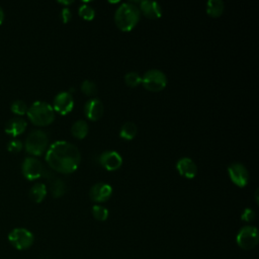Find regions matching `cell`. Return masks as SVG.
Returning a JSON list of instances; mask_svg holds the SVG:
<instances>
[{
	"label": "cell",
	"instance_id": "cell-1",
	"mask_svg": "<svg viewBox=\"0 0 259 259\" xmlns=\"http://www.w3.org/2000/svg\"><path fill=\"white\" fill-rule=\"evenodd\" d=\"M46 161L53 170L62 174H71L79 167L81 155L73 144L58 141L50 146L46 154Z\"/></svg>",
	"mask_w": 259,
	"mask_h": 259
},
{
	"label": "cell",
	"instance_id": "cell-2",
	"mask_svg": "<svg viewBox=\"0 0 259 259\" xmlns=\"http://www.w3.org/2000/svg\"><path fill=\"white\" fill-rule=\"evenodd\" d=\"M141 12L139 7L132 3H122L115 11L114 22L121 31H131L139 22Z\"/></svg>",
	"mask_w": 259,
	"mask_h": 259
},
{
	"label": "cell",
	"instance_id": "cell-3",
	"mask_svg": "<svg viewBox=\"0 0 259 259\" xmlns=\"http://www.w3.org/2000/svg\"><path fill=\"white\" fill-rule=\"evenodd\" d=\"M26 114L33 124L39 126L49 125L55 119V110L53 106L45 101L33 102Z\"/></svg>",
	"mask_w": 259,
	"mask_h": 259
},
{
	"label": "cell",
	"instance_id": "cell-4",
	"mask_svg": "<svg viewBox=\"0 0 259 259\" xmlns=\"http://www.w3.org/2000/svg\"><path fill=\"white\" fill-rule=\"evenodd\" d=\"M49 144L48 136L45 132L36 130L31 132L25 140V150L33 156H40L46 151Z\"/></svg>",
	"mask_w": 259,
	"mask_h": 259
},
{
	"label": "cell",
	"instance_id": "cell-5",
	"mask_svg": "<svg viewBox=\"0 0 259 259\" xmlns=\"http://www.w3.org/2000/svg\"><path fill=\"white\" fill-rule=\"evenodd\" d=\"M142 84L144 88L151 92L162 91L167 85L166 75L157 69L149 70L142 77Z\"/></svg>",
	"mask_w": 259,
	"mask_h": 259
},
{
	"label": "cell",
	"instance_id": "cell-6",
	"mask_svg": "<svg viewBox=\"0 0 259 259\" xmlns=\"http://www.w3.org/2000/svg\"><path fill=\"white\" fill-rule=\"evenodd\" d=\"M8 240L18 250L28 249L33 243V235L26 229L16 228L8 235Z\"/></svg>",
	"mask_w": 259,
	"mask_h": 259
},
{
	"label": "cell",
	"instance_id": "cell-7",
	"mask_svg": "<svg viewBox=\"0 0 259 259\" xmlns=\"http://www.w3.org/2000/svg\"><path fill=\"white\" fill-rule=\"evenodd\" d=\"M237 244L244 250L253 249L258 244V231L256 227L246 226L243 227L236 237Z\"/></svg>",
	"mask_w": 259,
	"mask_h": 259
},
{
	"label": "cell",
	"instance_id": "cell-8",
	"mask_svg": "<svg viewBox=\"0 0 259 259\" xmlns=\"http://www.w3.org/2000/svg\"><path fill=\"white\" fill-rule=\"evenodd\" d=\"M22 174L28 180H35L44 175V165L39 160L33 157H27L24 159L22 166Z\"/></svg>",
	"mask_w": 259,
	"mask_h": 259
},
{
	"label": "cell",
	"instance_id": "cell-9",
	"mask_svg": "<svg viewBox=\"0 0 259 259\" xmlns=\"http://www.w3.org/2000/svg\"><path fill=\"white\" fill-rule=\"evenodd\" d=\"M228 173L232 182L239 187H245L249 182V172L241 163H232L228 167Z\"/></svg>",
	"mask_w": 259,
	"mask_h": 259
},
{
	"label": "cell",
	"instance_id": "cell-10",
	"mask_svg": "<svg viewBox=\"0 0 259 259\" xmlns=\"http://www.w3.org/2000/svg\"><path fill=\"white\" fill-rule=\"evenodd\" d=\"M74 107V99L70 92L64 91L56 95L54 99V110L58 113L65 115L68 114Z\"/></svg>",
	"mask_w": 259,
	"mask_h": 259
},
{
	"label": "cell",
	"instance_id": "cell-11",
	"mask_svg": "<svg viewBox=\"0 0 259 259\" xmlns=\"http://www.w3.org/2000/svg\"><path fill=\"white\" fill-rule=\"evenodd\" d=\"M99 164L108 171H115L122 165V158L115 151H105L99 156Z\"/></svg>",
	"mask_w": 259,
	"mask_h": 259
},
{
	"label": "cell",
	"instance_id": "cell-12",
	"mask_svg": "<svg viewBox=\"0 0 259 259\" xmlns=\"http://www.w3.org/2000/svg\"><path fill=\"white\" fill-rule=\"evenodd\" d=\"M112 194V188L109 184L104 182L95 183L89 191L90 198L95 202L106 201Z\"/></svg>",
	"mask_w": 259,
	"mask_h": 259
},
{
	"label": "cell",
	"instance_id": "cell-13",
	"mask_svg": "<svg viewBox=\"0 0 259 259\" xmlns=\"http://www.w3.org/2000/svg\"><path fill=\"white\" fill-rule=\"evenodd\" d=\"M103 110H104L103 104L97 98L89 99L84 106V113L86 117L92 121L98 120L102 116Z\"/></svg>",
	"mask_w": 259,
	"mask_h": 259
},
{
	"label": "cell",
	"instance_id": "cell-14",
	"mask_svg": "<svg viewBox=\"0 0 259 259\" xmlns=\"http://www.w3.org/2000/svg\"><path fill=\"white\" fill-rule=\"evenodd\" d=\"M176 169L179 172V174L185 178L192 179L197 174V166L193 162L192 159L183 157L177 161Z\"/></svg>",
	"mask_w": 259,
	"mask_h": 259
},
{
	"label": "cell",
	"instance_id": "cell-15",
	"mask_svg": "<svg viewBox=\"0 0 259 259\" xmlns=\"http://www.w3.org/2000/svg\"><path fill=\"white\" fill-rule=\"evenodd\" d=\"M139 9L147 18L157 19L162 15V8L159 3L154 1H141L139 2Z\"/></svg>",
	"mask_w": 259,
	"mask_h": 259
},
{
	"label": "cell",
	"instance_id": "cell-16",
	"mask_svg": "<svg viewBox=\"0 0 259 259\" xmlns=\"http://www.w3.org/2000/svg\"><path fill=\"white\" fill-rule=\"evenodd\" d=\"M26 125L27 123L23 118L13 117L9 121H7V123L5 124V132L6 134L12 137H17L25 131Z\"/></svg>",
	"mask_w": 259,
	"mask_h": 259
},
{
	"label": "cell",
	"instance_id": "cell-17",
	"mask_svg": "<svg viewBox=\"0 0 259 259\" xmlns=\"http://www.w3.org/2000/svg\"><path fill=\"white\" fill-rule=\"evenodd\" d=\"M225 9V5L224 2L221 0H209L206 3V13L213 17H220Z\"/></svg>",
	"mask_w": 259,
	"mask_h": 259
},
{
	"label": "cell",
	"instance_id": "cell-18",
	"mask_svg": "<svg viewBox=\"0 0 259 259\" xmlns=\"http://www.w3.org/2000/svg\"><path fill=\"white\" fill-rule=\"evenodd\" d=\"M47 195V186L44 183H36L29 190V197L32 201L39 203Z\"/></svg>",
	"mask_w": 259,
	"mask_h": 259
},
{
	"label": "cell",
	"instance_id": "cell-19",
	"mask_svg": "<svg viewBox=\"0 0 259 259\" xmlns=\"http://www.w3.org/2000/svg\"><path fill=\"white\" fill-rule=\"evenodd\" d=\"M89 132L88 123L85 120H77L72 125V135L79 140L84 139Z\"/></svg>",
	"mask_w": 259,
	"mask_h": 259
},
{
	"label": "cell",
	"instance_id": "cell-20",
	"mask_svg": "<svg viewBox=\"0 0 259 259\" xmlns=\"http://www.w3.org/2000/svg\"><path fill=\"white\" fill-rule=\"evenodd\" d=\"M138 133V127L137 125L132 122V121H127L125 123L122 124V126L120 127V131H119V137L123 140H126V141H131L133 140L136 135Z\"/></svg>",
	"mask_w": 259,
	"mask_h": 259
},
{
	"label": "cell",
	"instance_id": "cell-21",
	"mask_svg": "<svg viewBox=\"0 0 259 259\" xmlns=\"http://www.w3.org/2000/svg\"><path fill=\"white\" fill-rule=\"evenodd\" d=\"M51 192L54 197H61L66 192V183L59 178H55L51 182Z\"/></svg>",
	"mask_w": 259,
	"mask_h": 259
},
{
	"label": "cell",
	"instance_id": "cell-22",
	"mask_svg": "<svg viewBox=\"0 0 259 259\" xmlns=\"http://www.w3.org/2000/svg\"><path fill=\"white\" fill-rule=\"evenodd\" d=\"M92 214L94 217V219H96L97 221H106L108 218V210L106 207L102 206V205H93L92 206Z\"/></svg>",
	"mask_w": 259,
	"mask_h": 259
},
{
	"label": "cell",
	"instance_id": "cell-23",
	"mask_svg": "<svg viewBox=\"0 0 259 259\" xmlns=\"http://www.w3.org/2000/svg\"><path fill=\"white\" fill-rule=\"evenodd\" d=\"M10 109L13 113L17 114V115H23L27 112L28 110V107L26 105V103L22 100H15L11 103V106H10Z\"/></svg>",
	"mask_w": 259,
	"mask_h": 259
},
{
	"label": "cell",
	"instance_id": "cell-24",
	"mask_svg": "<svg viewBox=\"0 0 259 259\" xmlns=\"http://www.w3.org/2000/svg\"><path fill=\"white\" fill-rule=\"evenodd\" d=\"M78 13L85 20H92L94 18V16H95V10L91 6H89L87 4L81 5L79 7Z\"/></svg>",
	"mask_w": 259,
	"mask_h": 259
},
{
	"label": "cell",
	"instance_id": "cell-25",
	"mask_svg": "<svg viewBox=\"0 0 259 259\" xmlns=\"http://www.w3.org/2000/svg\"><path fill=\"white\" fill-rule=\"evenodd\" d=\"M81 90L87 96H94L97 93V87L95 83L90 80H84L82 82Z\"/></svg>",
	"mask_w": 259,
	"mask_h": 259
},
{
	"label": "cell",
	"instance_id": "cell-26",
	"mask_svg": "<svg viewBox=\"0 0 259 259\" xmlns=\"http://www.w3.org/2000/svg\"><path fill=\"white\" fill-rule=\"evenodd\" d=\"M124 82L128 87H136L142 83V77L137 72H130L124 76Z\"/></svg>",
	"mask_w": 259,
	"mask_h": 259
},
{
	"label": "cell",
	"instance_id": "cell-27",
	"mask_svg": "<svg viewBox=\"0 0 259 259\" xmlns=\"http://www.w3.org/2000/svg\"><path fill=\"white\" fill-rule=\"evenodd\" d=\"M22 147H23L22 142L19 140H16V139L11 140L7 145V149L11 153H18L22 149Z\"/></svg>",
	"mask_w": 259,
	"mask_h": 259
},
{
	"label": "cell",
	"instance_id": "cell-28",
	"mask_svg": "<svg viewBox=\"0 0 259 259\" xmlns=\"http://www.w3.org/2000/svg\"><path fill=\"white\" fill-rule=\"evenodd\" d=\"M241 218H242V220L245 221V222H251V221H253V220L255 219V212H254V210L251 209V208H246V209L243 211Z\"/></svg>",
	"mask_w": 259,
	"mask_h": 259
},
{
	"label": "cell",
	"instance_id": "cell-29",
	"mask_svg": "<svg viewBox=\"0 0 259 259\" xmlns=\"http://www.w3.org/2000/svg\"><path fill=\"white\" fill-rule=\"evenodd\" d=\"M61 18H62V21L64 23H68L71 18H72V13H71V10L68 8V7H65L63 8L62 12H61Z\"/></svg>",
	"mask_w": 259,
	"mask_h": 259
},
{
	"label": "cell",
	"instance_id": "cell-30",
	"mask_svg": "<svg viewBox=\"0 0 259 259\" xmlns=\"http://www.w3.org/2000/svg\"><path fill=\"white\" fill-rule=\"evenodd\" d=\"M3 20H4V11H3L2 7L0 6V24L3 22Z\"/></svg>",
	"mask_w": 259,
	"mask_h": 259
},
{
	"label": "cell",
	"instance_id": "cell-31",
	"mask_svg": "<svg viewBox=\"0 0 259 259\" xmlns=\"http://www.w3.org/2000/svg\"><path fill=\"white\" fill-rule=\"evenodd\" d=\"M59 3L64 4V5H70V4H72V3H73V1H60Z\"/></svg>",
	"mask_w": 259,
	"mask_h": 259
},
{
	"label": "cell",
	"instance_id": "cell-32",
	"mask_svg": "<svg viewBox=\"0 0 259 259\" xmlns=\"http://www.w3.org/2000/svg\"><path fill=\"white\" fill-rule=\"evenodd\" d=\"M255 199H256V203H258V189H256L255 191Z\"/></svg>",
	"mask_w": 259,
	"mask_h": 259
}]
</instances>
